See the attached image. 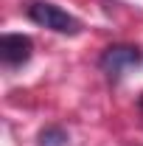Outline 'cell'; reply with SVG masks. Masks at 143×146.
<instances>
[{"mask_svg": "<svg viewBox=\"0 0 143 146\" xmlns=\"http://www.w3.org/2000/svg\"><path fill=\"white\" fill-rule=\"evenodd\" d=\"M28 17L34 20L36 25L42 28H51L56 34H79L81 23L68 14L65 9H59L54 3H45V0H36V3H28Z\"/></svg>", "mask_w": 143, "mask_h": 146, "instance_id": "6da1fadb", "label": "cell"}, {"mask_svg": "<svg viewBox=\"0 0 143 146\" xmlns=\"http://www.w3.org/2000/svg\"><path fill=\"white\" fill-rule=\"evenodd\" d=\"M140 59H143V56H140L138 48H129V45H112V48H107L104 56H101V70L107 73V76H121V73L138 68Z\"/></svg>", "mask_w": 143, "mask_h": 146, "instance_id": "7a4b0ae2", "label": "cell"}, {"mask_svg": "<svg viewBox=\"0 0 143 146\" xmlns=\"http://www.w3.org/2000/svg\"><path fill=\"white\" fill-rule=\"evenodd\" d=\"M31 51H34V42L28 36H23V34H3L0 36V59L9 68H17L23 62H28Z\"/></svg>", "mask_w": 143, "mask_h": 146, "instance_id": "3957f363", "label": "cell"}, {"mask_svg": "<svg viewBox=\"0 0 143 146\" xmlns=\"http://www.w3.org/2000/svg\"><path fill=\"white\" fill-rule=\"evenodd\" d=\"M65 143H68V135H65L62 129H56V127L45 129V132L39 135V146H65Z\"/></svg>", "mask_w": 143, "mask_h": 146, "instance_id": "277c9868", "label": "cell"}, {"mask_svg": "<svg viewBox=\"0 0 143 146\" xmlns=\"http://www.w3.org/2000/svg\"><path fill=\"white\" fill-rule=\"evenodd\" d=\"M140 110H143V96H140Z\"/></svg>", "mask_w": 143, "mask_h": 146, "instance_id": "5b68a950", "label": "cell"}]
</instances>
